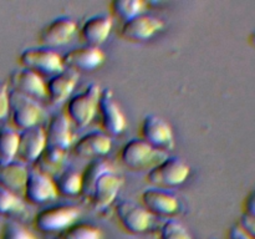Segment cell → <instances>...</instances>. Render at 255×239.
<instances>
[{"mask_svg":"<svg viewBox=\"0 0 255 239\" xmlns=\"http://www.w3.org/2000/svg\"><path fill=\"white\" fill-rule=\"evenodd\" d=\"M9 117L15 129L24 131L37 126L42 117V109L35 100L10 90Z\"/></svg>","mask_w":255,"mask_h":239,"instance_id":"cell-9","label":"cell"},{"mask_svg":"<svg viewBox=\"0 0 255 239\" xmlns=\"http://www.w3.org/2000/svg\"><path fill=\"white\" fill-rule=\"evenodd\" d=\"M191 174V167L181 157L167 156L147 172L146 179L152 187L161 189L181 186Z\"/></svg>","mask_w":255,"mask_h":239,"instance_id":"cell-5","label":"cell"},{"mask_svg":"<svg viewBox=\"0 0 255 239\" xmlns=\"http://www.w3.org/2000/svg\"><path fill=\"white\" fill-rule=\"evenodd\" d=\"M0 239H39L29 228L15 219L5 222L0 232Z\"/></svg>","mask_w":255,"mask_h":239,"instance_id":"cell-29","label":"cell"},{"mask_svg":"<svg viewBox=\"0 0 255 239\" xmlns=\"http://www.w3.org/2000/svg\"><path fill=\"white\" fill-rule=\"evenodd\" d=\"M46 142L49 147L67 151L74 144V133L71 129V122L65 112H55L49 119L45 127Z\"/></svg>","mask_w":255,"mask_h":239,"instance_id":"cell-20","label":"cell"},{"mask_svg":"<svg viewBox=\"0 0 255 239\" xmlns=\"http://www.w3.org/2000/svg\"><path fill=\"white\" fill-rule=\"evenodd\" d=\"M112 29L114 17L107 12H100L87 16L79 27V32L85 45L100 47L109 39Z\"/></svg>","mask_w":255,"mask_h":239,"instance_id":"cell-16","label":"cell"},{"mask_svg":"<svg viewBox=\"0 0 255 239\" xmlns=\"http://www.w3.org/2000/svg\"><path fill=\"white\" fill-rule=\"evenodd\" d=\"M166 24L161 17L143 12L126 22H122L119 29V36L128 42H143L162 31Z\"/></svg>","mask_w":255,"mask_h":239,"instance_id":"cell-11","label":"cell"},{"mask_svg":"<svg viewBox=\"0 0 255 239\" xmlns=\"http://www.w3.org/2000/svg\"><path fill=\"white\" fill-rule=\"evenodd\" d=\"M77 72L65 69L64 71L49 77L46 81V100L51 105H60L71 97L77 85Z\"/></svg>","mask_w":255,"mask_h":239,"instance_id":"cell-21","label":"cell"},{"mask_svg":"<svg viewBox=\"0 0 255 239\" xmlns=\"http://www.w3.org/2000/svg\"><path fill=\"white\" fill-rule=\"evenodd\" d=\"M12 91L39 101L46 100V81L36 72L27 69L15 70L10 74L9 84Z\"/></svg>","mask_w":255,"mask_h":239,"instance_id":"cell-18","label":"cell"},{"mask_svg":"<svg viewBox=\"0 0 255 239\" xmlns=\"http://www.w3.org/2000/svg\"><path fill=\"white\" fill-rule=\"evenodd\" d=\"M81 208L75 204H55L41 209L34 218V227L42 233H64L77 223Z\"/></svg>","mask_w":255,"mask_h":239,"instance_id":"cell-4","label":"cell"},{"mask_svg":"<svg viewBox=\"0 0 255 239\" xmlns=\"http://www.w3.org/2000/svg\"><path fill=\"white\" fill-rule=\"evenodd\" d=\"M10 89L5 81H0V121L9 117Z\"/></svg>","mask_w":255,"mask_h":239,"instance_id":"cell-31","label":"cell"},{"mask_svg":"<svg viewBox=\"0 0 255 239\" xmlns=\"http://www.w3.org/2000/svg\"><path fill=\"white\" fill-rule=\"evenodd\" d=\"M141 204L152 217L172 218L181 209V201L168 189L151 188L144 189L141 193Z\"/></svg>","mask_w":255,"mask_h":239,"instance_id":"cell-13","label":"cell"},{"mask_svg":"<svg viewBox=\"0 0 255 239\" xmlns=\"http://www.w3.org/2000/svg\"><path fill=\"white\" fill-rule=\"evenodd\" d=\"M243 211L244 216L255 218V188L252 189L243 202Z\"/></svg>","mask_w":255,"mask_h":239,"instance_id":"cell-33","label":"cell"},{"mask_svg":"<svg viewBox=\"0 0 255 239\" xmlns=\"http://www.w3.org/2000/svg\"><path fill=\"white\" fill-rule=\"evenodd\" d=\"M101 86L99 84H89L81 92L72 95L65 105V115L70 120L71 124L85 128L91 123L97 115Z\"/></svg>","mask_w":255,"mask_h":239,"instance_id":"cell-1","label":"cell"},{"mask_svg":"<svg viewBox=\"0 0 255 239\" xmlns=\"http://www.w3.org/2000/svg\"><path fill=\"white\" fill-rule=\"evenodd\" d=\"M158 239H193L186 226L177 219H167L161 226Z\"/></svg>","mask_w":255,"mask_h":239,"instance_id":"cell-30","label":"cell"},{"mask_svg":"<svg viewBox=\"0 0 255 239\" xmlns=\"http://www.w3.org/2000/svg\"><path fill=\"white\" fill-rule=\"evenodd\" d=\"M106 55L101 47L82 45L62 55L64 67L71 71H94L105 62Z\"/></svg>","mask_w":255,"mask_h":239,"instance_id":"cell-15","label":"cell"},{"mask_svg":"<svg viewBox=\"0 0 255 239\" xmlns=\"http://www.w3.org/2000/svg\"><path fill=\"white\" fill-rule=\"evenodd\" d=\"M19 148V132L11 127L0 128V163L15 161Z\"/></svg>","mask_w":255,"mask_h":239,"instance_id":"cell-26","label":"cell"},{"mask_svg":"<svg viewBox=\"0 0 255 239\" xmlns=\"http://www.w3.org/2000/svg\"><path fill=\"white\" fill-rule=\"evenodd\" d=\"M25 211V203L19 194L0 187V217L11 218Z\"/></svg>","mask_w":255,"mask_h":239,"instance_id":"cell-27","label":"cell"},{"mask_svg":"<svg viewBox=\"0 0 255 239\" xmlns=\"http://www.w3.org/2000/svg\"><path fill=\"white\" fill-rule=\"evenodd\" d=\"M71 148L74 154L80 158H102L112 149V139L111 136L105 133L104 131H91L75 141Z\"/></svg>","mask_w":255,"mask_h":239,"instance_id":"cell-17","label":"cell"},{"mask_svg":"<svg viewBox=\"0 0 255 239\" xmlns=\"http://www.w3.org/2000/svg\"><path fill=\"white\" fill-rule=\"evenodd\" d=\"M29 168L20 161L0 163V187L19 194L24 192Z\"/></svg>","mask_w":255,"mask_h":239,"instance_id":"cell-22","label":"cell"},{"mask_svg":"<svg viewBox=\"0 0 255 239\" xmlns=\"http://www.w3.org/2000/svg\"><path fill=\"white\" fill-rule=\"evenodd\" d=\"M66 153L67 151H64V149L46 146V148L42 152L40 158L35 162L36 163L35 168L40 169L41 172L52 177V174H57L60 172V168H61L65 157H66Z\"/></svg>","mask_w":255,"mask_h":239,"instance_id":"cell-25","label":"cell"},{"mask_svg":"<svg viewBox=\"0 0 255 239\" xmlns=\"http://www.w3.org/2000/svg\"><path fill=\"white\" fill-rule=\"evenodd\" d=\"M47 146L45 128L40 124L19 132L17 158L22 163H35Z\"/></svg>","mask_w":255,"mask_h":239,"instance_id":"cell-19","label":"cell"},{"mask_svg":"<svg viewBox=\"0 0 255 239\" xmlns=\"http://www.w3.org/2000/svg\"><path fill=\"white\" fill-rule=\"evenodd\" d=\"M97 114L100 124L105 133L109 136H119L126 129L127 121L124 111L114 96L111 89H102L100 95Z\"/></svg>","mask_w":255,"mask_h":239,"instance_id":"cell-8","label":"cell"},{"mask_svg":"<svg viewBox=\"0 0 255 239\" xmlns=\"http://www.w3.org/2000/svg\"><path fill=\"white\" fill-rule=\"evenodd\" d=\"M227 239H254L243 227L239 223L234 224L229 228L228 234H227Z\"/></svg>","mask_w":255,"mask_h":239,"instance_id":"cell-32","label":"cell"},{"mask_svg":"<svg viewBox=\"0 0 255 239\" xmlns=\"http://www.w3.org/2000/svg\"><path fill=\"white\" fill-rule=\"evenodd\" d=\"M124 186V177L117 173L114 166L105 169L91 184L84 198L89 201L92 209L97 212L106 211L114 204Z\"/></svg>","mask_w":255,"mask_h":239,"instance_id":"cell-2","label":"cell"},{"mask_svg":"<svg viewBox=\"0 0 255 239\" xmlns=\"http://www.w3.org/2000/svg\"><path fill=\"white\" fill-rule=\"evenodd\" d=\"M25 201L34 206H42L59 197L54 178L37 168L29 169L26 183L22 192Z\"/></svg>","mask_w":255,"mask_h":239,"instance_id":"cell-12","label":"cell"},{"mask_svg":"<svg viewBox=\"0 0 255 239\" xmlns=\"http://www.w3.org/2000/svg\"><path fill=\"white\" fill-rule=\"evenodd\" d=\"M117 222L120 226L131 234L144 233L149 229L153 217L144 209L141 203L125 199L117 203L115 208Z\"/></svg>","mask_w":255,"mask_h":239,"instance_id":"cell-14","label":"cell"},{"mask_svg":"<svg viewBox=\"0 0 255 239\" xmlns=\"http://www.w3.org/2000/svg\"><path fill=\"white\" fill-rule=\"evenodd\" d=\"M167 156L168 153L153 148L141 137L127 141L120 151V161L129 171H149Z\"/></svg>","mask_w":255,"mask_h":239,"instance_id":"cell-3","label":"cell"},{"mask_svg":"<svg viewBox=\"0 0 255 239\" xmlns=\"http://www.w3.org/2000/svg\"><path fill=\"white\" fill-rule=\"evenodd\" d=\"M64 239H102V232L97 226L86 222H77L61 233Z\"/></svg>","mask_w":255,"mask_h":239,"instance_id":"cell-28","label":"cell"},{"mask_svg":"<svg viewBox=\"0 0 255 239\" xmlns=\"http://www.w3.org/2000/svg\"><path fill=\"white\" fill-rule=\"evenodd\" d=\"M56 186L59 196L76 197L81 196L82 192V177L81 173L74 168H66L60 171L55 177H52Z\"/></svg>","mask_w":255,"mask_h":239,"instance_id":"cell-24","label":"cell"},{"mask_svg":"<svg viewBox=\"0 0 255 239\" xmlns=\"http://www.w3.org/2000/svg\"><path fill=\"white\" fill-rule=\"evenodd\" d=\"M139 137L151 147L166 153L174 147L173 128L167 120L158 115L149 114L143 117L139 126Z\"/></svg>","mask_w":255,"mask_h":239,"instance_id":"cell-7","label":"cell"},{"mask_svg":"<svg viewBox=\"0 0 255 239\" xmlns=\"http://www.w3.org/2000/svg\"><path fill=\"white\" fill-rule=\"evenodd\" d=\"M77 31L79 25L74 17L69 15H60L41 27L37 39L41 46L54 49L69 44Z\"/></svg>","mask_w":255,"mask_h":239,"instance_id":"cell-10","label":"cell"},{"mask_svg":"<svg viewBox=\"0 0 255 239\" xmlns=\"http://www.w3.org/2000/svg\"><path fill=\"white\" fill-rule=\"evenodd\" d=\"M239 224L255 239V218H252V217L244 216L243 214L241 221H239Z\"/></svg>","mask_w":255,"mask_h":239,"instance_id":"cell-34","label":"cell"},{"mask_svg":"<svg viewBox=\"0 0 255 239\" xmlns=\"http://www.w3.org/2000/svg\"><path fill=\"white\" fill-rule=\"evenodd\" d=\"M148 2L143 0H112L109 4L110 15L121 22H126L147 12Z\"/></svg>","mask_w":255,"mask_h":239,"instance_id":"cell-23","label":"cell"},{"mask_svg":"<svg viewBox=\"0 0 255 239\" xmlns=\"http://www.w3.org/2000/svg\"><path fill=\"white\" fill-rule=\"evenodd\" d=\"M20 66L30 71L36 72L41 77H51L64 71L62 55L45 46L26 47L20 52L17 57Z\"/></svg>","mask_w":255,"mask_h":239,"instance_id":"cell-6","label":"cell"},{"mask_svg":"<svg viewBox=\"0 0 255 239\" xmlns=\"http://www.w3.org/2000/svg\"><path fill=\"white\" fill-rule=\"evenodd\" d=\"M55 239H64V237H62L61 234H60V236H59V237H56V238H55Z\"/></svg>","mask_w":255,"mask_h":239,"instance_id":"cell-35","label":"cell"}]
</instances>
